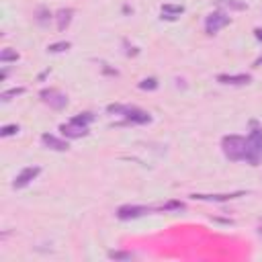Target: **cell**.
<instances>
[{"mask_svg": "<svg viewBox=\"0 0 262 262\" xmlns=\"http://www.w3.org/2000/svg\"><path fill=\"white\" fill-rule=\"evenodd\" d=\"M70 47H72L70 41H57V43H51V45L47 47V51H49V53H63V51H68Z\"/></svg>", "mask_w": 262, "mask_h": 262, "instance_id": "16", "label": "cell"}, {"mask_svg": "<svg viewBox=\"0 0 262 262\" xmlns=\"http://www.w3.org/2000/svg\"><path fill=\"white\" fill-rule=\"evenodd\" d=\"M244 160L250 166H258L262 160V127H258L256 123L246 137V158Z\"/></svg>", "mask_w": 262, "mask_h": 262, "instance_id": "2", "label": "cell"}, {"mask_svg": "<svg viewBox=\"0 0 262 262\" xmlns=\"http://www.w3.org/2000/svg\"><path fill=\"white\" fill-rule=\"evenodd\" d=\"M158 211V207H145V205H121L117 209V219L121 221H129V219H137V217H143V215H149Z\"/></svg>", "mask_w": 262, "mask_h": 262, "instance_id": "6", "label": "cell"}, {"mask_svg": "<svg viewBox=\"0 0 262 262\" xmlns=\"http://www.w3.org/2000/svg\"><path fill=\"white\" fill-rule=\"evenodd\" d=\"M215 4L219 8H227V10H246L248 4L244 0H215Z\"/></svg>", "mask_w": 262, "mask_h": 262, "instance_id": "14", "label": "cell"}, {"mask_svg": "<svg viewBox=\"0 0 262 262\" xmlns=\"http://www.w3.org/2000/svg\"><path fill=\"white\" fill-rule=\"evenodd\" d=\"M106 113L111 115H121L125 117V123H135V125H145L151 121V115L133 106V104H108L106 106Z\"/></svg>", "mask_w": 262, "mask_h": 262, "instance_id": "1", "label": "cell"}, {"mask_svg": "<svg viewBox=\"0 0 262 262\" xmlns=\"http://www.w3.org/2000/svg\"><path fill=\"white\" fill-rule=\"evenodd\" d=\"M229 23H231V18H229V14L225 10H213L205 18V31H207V35H215L221 29H225Z\"/></svg>", "mask_w": 262, "mask_h": 262, "instance_id": "5", "label": "cell"}, {"mask_svg": "<svg viewBox=\"0 0 262 262\" xmlns=\"http://www.w3.org/2000/svg\"><path fill=\"white\" fill-rule=\"evenodd\" d=\"M174 209H184V203L180 201H168L166 205H160L158 211H174Z\"/></svg>", "mask_w": 262, "mask_h": 262, "instance_id": "20", "label": "cell"}, {"mask_svg": "<svg viewBox=\"0 0 262 262\" xmlns=\"http://www.w3.org/2000/svg\"><path fill=\"white\" fill-rule=\"evenodd\" d=\"M18 59V53L14 51V49H10V47H4L2 51H0V61L2 63H8V61H16Z\"/></svg>", "mask_w": 262, "mask_h": 262, "instance_id": "17", "label": "cell"}, {"mask_svg": "<svg viewBox=\"0 0 262 262\" xmlns=\"http://www.w3.org/2000/svg\"><path fill=\"white\" fill-rule=\"evenodd\" d=\"M221 149L227 160L239 162L246 158V137L242 135H225L221 139Z\"/></svg>", "mask_w": 262, "mask_h": 262, "instance_id": "3", "label": "cell"}, {"mask_svg": "<svg viewBox=\"0 0 262 262\" xmlns=\"http://www.w3.org/2000/svg\"><path fill=\"white\" fill-rule=\"evenodd\" d=\"M23 92H25V88H23V86H16V88H10V90H4V92L0 94V98H2V102H10L12 98L20 96Z\"/></svg>", "mask_w": 262, "mask_h": 262, "instance_id": "15", "label": "cell"}, {"mask_svg": "<svg viewBox=\"0 0 262 262\" xmlns=\"http://www.w3.org/2000/svg\"><path fill=\"white\" fill-rule=\"evenodd\" d=\"M47 16H51V14H49V12L45 10V8H39V16H37V20H39L41 25H43V23L47 20Z\"/></svg>", "mask_w": 262, "mask_h": 262, "instance_id": "23", "label": "cell"}, {"mask_svg": "<svg viewBox=\"0 0 262 262\" xmlns=\"http://www.w3.org/2000/svg\"><path fill=\"white\" fill-rule=\"evenodd\" d=\"M182 12H184V6H180V4H164L162 6V18H166V20H176Z\"/></svg>", "mask_w": 262, "mask_h": 262, "instance_id": "13", "label": "cell"}, {"mask_svg": "<svg viewBox=\"0 0 262 262\" xmlns=\"http://www.w3.org/2000/svg\"><path fill=\"white\" fill-rule=\"evenodd\" d=\"M254 35H256V39H258V41H262V27L254 29Z\"/></svg>", "mask_w": 262, "mask_h": 262, "instance_id": "24", "label": "cell"}, {"mask_svg": "<svg viewBox=\"0 0 262 262\" xmlns=\"http://www.w3.org/2000/svg\"><path fill=\"white\" fill-rule=\"evenodd\" d=\"M41 143H43L47 149H53V151H68V149H70L68 139H61V137L51 135V133H43V135H41Z\"/></svg>", "mask_w": 262, "mask_h": 262, "instance_id": "9", "label": "cell"}, {"mask_svg": "<svg viewBox=\"0 0 262 262\" xmlns=\"http://www.w3.org/2000/svg\"><path fill=\"white\" fill-rule=\"evenodd\" d=\"M70 121H74V123H78V125H84V127H88V125L94 121V115H92V113H80V115L72 117Z\"/></svg>", "mask_w": 262, "mask_h": 262, "instance_id": "18", "label": "cell"}, {"mask_svg": "<svg viewBox=\"0 0 262 262\" xmlns=\"http://www.w3.org/2000/svg\"><path fill=\"white\" fill-rule=\"evenodd\" d=\"M194 201H213V203H223V201H231V199H237V196H244L242 190L237 192H229V194H190Z\"/></svg>", "mask_w": 262, "mask_h": 262, "instance_id": "11", "label": "cell"}, {"mask_svg": "<svg viewBox=\"0 0 262 262\" xmlns=\"http://www.w3.org/2000/svg\"><path fill=\"white\" fill-rule=\"evenodd\" d=\"M217 82L219 84H227V86H244V84L252 82V76L250 74H219Z\"/></svg>", "mask_w": 262, "mask_h": 262, "instance_id": "10", "label": "cell"}, {"mask_svg": "<svg viewBox=\"0 0 262 262\" xmlns=\"http://www.w3.org/2000/svg\"><path fill=\"white\" fill-rule=\"evenodd\" d=\"M137 86H139L141 90H156V88H158V80H156V78H143Z\"/></svg>", "mask_w": 262, "mask_h": 262, "instance_id": "19", "label": "cell"}, {"mask_svg": "<svg viewBox=\"0 0 262 262\" xmlns=\"http://www.w3.org/2000/svg\"><path fill=\"white\" fill-rule=\"evenodd\" d=\"M108 258H115V260H131L133 254L131 252H108Z\"/></svg>", "mask_w": 262, "mask_h": 262, "instance_id": "22", "label": "cell"}, {"mask_svg": "<svg viewBox=\"0 0 262 262\" xmlns=\"http://www.w3.org/2000/svg\"><path fill=\"white\" fill-rule=\"evenodd\" d=\"M39 172H41L39 166H27V168H23V170L14 176L12 188H25V186H29V184L39 176Z\"/></svg>", "mask_w": 262, "mask_h": 262, "instance_id": "7", "label": "cell"}, {"mask_svg": "<svg viewBox=\"0 0 262 262\" xmlns=\"http://www.w3.org/2000/svg\"><path fill=\"white\" fill-rule=\"evenodd\" d=\"M59 131H61V135H63L66 139H78V137L88 135V127L78 125V123H74V121L61 123V125H59Z\"/></svg>", "mask_w": 262, "mask_h": 262, "instance_id": "8", "label": "cell"}, {"mask_svg": "<svg viewBox=\"0 0 262 262\" xmlns=\"http://www.w3.org/2000/svg\"><path fill=\"white\" fill-rule=\"evenodd\" d=\"M72 16H74V10L72 8H59L57 12H55V23H57V31H66L68 27H70V23H72Z\"/></svg>", "mask_w": 262, "mask_h": 262, "instance_id": "12", "label": "cell"}, {"mask_svg": "<svg viewBox=\"0 0 262 262\" xmlns=\"http://www.w3.org/2000/svg\"><path fill=\"white\" fill-rule=\"evenodd\" d=\"M39 98H41L49 108H53V111H61V108L68 106V96H66L61 90H57V88H43V90L39 92Z\"/></svg>", "mask_w": 262, "mask_h": 262, "instance_id": "4", "label": "cell"}, {"mask_svg": "<svg viewBox=\"0 0 262 262\" xmlns=\"http://www.w3.org/2000/svg\"><path fill=\"white\" fill-rule=\"evenodd\" d=\"M18 133V125H4L0 129V137H10V135H16Z\"/></svg>", "mask_w": 262, "mask_h": 262, "instance_id": "21", "label": "cell"}]
</instances>
